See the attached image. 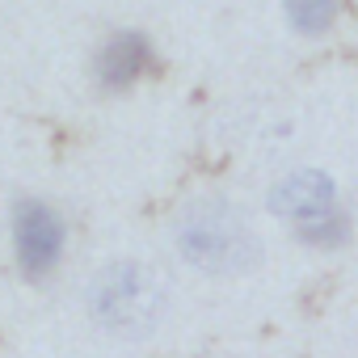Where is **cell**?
<instances>
[{"label": "cell", "instance_id": "2", "mask_svg": "<svg viewBox=\"0 0 358 358\" xmlns=\"http://www.w3.org/2000/svg\"><path fill=\"white\" fill-rule=\"evenodd\" d=\"M93 316L122 337H143L160 324L164 308H169V287L164 278L143 266V262H110L89 291Z\"/></svg>", "mask_w": 358, "mask_h": 358}, {"label": "cell", "instance_id": "1", "mask_svg": "<svg viewBox=\"0 0 358 358\" xmlns=\"http://www.w3.org/2000/svg\"><path fill=\"white\" fill-rule=\"evenodd\" d=\"M177 249L207 274H241L257 262V236L249 220L224 199H199L177 220Z\"/></svg>", "mask_w": 358, "mask_h": 358}, {"label": "cell", "instance_id": "5", "mask_svg": "<svg viewBox=\"0 0 358 358\" xmlns=\"http://www.w3.org/2000/svg\"><path fill=\"white\" fill-rule=\"evenodd\" d=\"M156 68V47L143 30H114L93 55V80L101 93H127Z\"/></svg>", "mask_w": 358, "mask_h": 358}, {"label": "cell", "instance_id": "4", "mask_svg": "<svg viewBox=\"0 0 358 358\" xmlns=\"http://www.w3.org/2000/svg\"><path fill=\"white\" fill-rule=\"evenodd\" d=\"M64 245H68V228L51 203L22 199L13 207V253L30 278L55 274V266L64 262Z\"/></svg>", "mask_w": 358, "mask_h": 358}, {"label": "cell", "instance_id": "3", "mask_svg": "<svg viewBox=\"0 0 358 358\" xmlns=\"http://www.w3.org/2000/svg\"><path fill=\"white\" fill-rule=\"evenodd\" d=\"M274 215L295 232L299 245L312 249H337L350 241V220L337 203V186L316 169H299L270 190Z\"/></svg>", "mask_w": 358, "mask_h": 358}, {"label": "cell", "instance_id": "6", "mask_svg": "<svg viewBox=\"0 0 358 358\" xmlns=\"http://www.w3.org/2000/svg\"><path fill=\"white\" fill-rule=\"evenodd\" d=\"M282 17L295 34L303 38H320L337 26L341 17V0H282Z\"/></svg>", "mask_w": 358, "mask_h": 358}]
</instances>
